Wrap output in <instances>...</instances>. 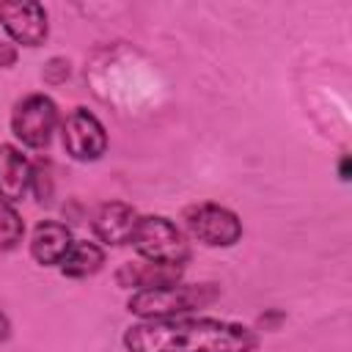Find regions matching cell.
Instances as JSON below:
<instances>
[{
  "label": "cell",
  "mask_w": 352,
  "mask_h": 352,
  "mask_svg": "<svg viewBox=\"0 0 352 352\" xmlns=\"http://www.w3.org/2000/svg\"><path fill=\"white\" fill-rule=\"evenodd\" d=\"M121 341L126 352H253L258 346L253 327L209 316L140 319Z\"/></svg>",
  "instance_id": "cell-1"
},
{
  "label": "cell",
  "mask_w": 352,
  "mask_h": 352,
  "mask_svg": "<svg viewBox=\"0 0 352 352\" xmlns=\"http://www.w3.org/2000/svg\"><path fill=\"white\" fill-rule=\"evenodd\" d=\"M220 300L217 283H165L151 289H138L126 300V311L138 319H173L192 311L209 308Z\"/></svg>",
  "instance_id": "cell-2"
},
{
  "label": "cell",
  "mask_w": 352,
  "mask_h": 352,
  "mask_svg": "<svg viewBox=\"0 0 352 352\" xmlns=\"http://www.w3.org/2000/svg\"><path fill=\"white\" fill-rule=\"evenodd\" d=\"M129 245L138 250L143 261H154L165 267H184L190 258L187 236L165 214H140Z\"/></svg>",
  "instance_id": "cell-3"
},
{
  "label": "cell",
  "mask_w": 352,
  "mask_h": 352,
  "mask_svg": "<svg viewBox=\"0 0 352 352\" xmlns=\"http://www.w3.org/2000/svg\"><path fill=\"white\" fill-rule=\"evenodd\" d=\"M182 220H184L190 236L204 242L206 248H234L242 239L239 214L214 201H201V204L187 206Z\"/></svg>",
  "instance_id": "cell-4"
},
{
  "label": "cell",
  "mask_w": 352,
  "mask_h": 352,
  "mask_svg": "<svg viewBox=\"0 0 352 352\" xmlns=\"http://www.w3.org/2000/svg\"><path fill=\"white\" fill-rule=\"evenodd\" d=\"M58 126V104L47 94H28L11 110V132L28 148H47Z\"/></svg>",
  "instance_id": "cell-5"
},
{
  "label": "cell",
  "mask_w": 352,
  "mask_h": 352,
  "mask_svg": "<svg viewBox=\"0 0 352 352\" xmlns=\"http://www.w3.org/2000/svg\"><path fill=\"white\" fill-rule=\"evenodd\" d=\"M60 140L63 151L77 162H96L107 151L104 124L88 107H74L60 121Z\"/></svg>",
  "instance_id": "cell-6"
},
{
  "label": "cell",
  "mask_w": 352,
  "mask_h": 352,
  "mask_svg": "<svg viewBox=\"0 0 352 352\" xmlns=\"http://www.w3.org/2000/svg\"><path fill=\"white\" fill-rule=\"evenodd\" d=\"M0 25L6 36L22 47H41L50 33L47 11L41 3H33V0H3Z\"/></svg>",
  "instance_id": "cell-7"
},
{
  "label": "cell",
  "mask_w": 352,
  "mask_h": 352,
  "mask_svg": "<svg viewBox=\"0 0 352 352\" xmlns=\"http://www.w3.org/2000/svg\"><path fill=\"white\" fill-rule=\"evenodd\" d=\"M138 209L126 201H107L102 204L94 217H91V228H94V236L104 245H129L132 242V234L138 228Z\"/></svg>",
  "instance_id": "cell-8"
},
{
  "label": "cell",
  "mask_w": 352,
  "mask_h": 352,
  "mask_svg": "<svg viewBox=\"0 0 352 352\" xmlns=\"http://www.w3.org/2000/svg\"><path fill=\"white\" fill-rule=\"evenodd\" d=\"M33 165L22 154V148L11 143H0V198L8 204L22 201L30 192Z\"/></svg>",
  "instance_id": "cell-9"
},
{
  "label": "cell",
  "mask_w": 352,
  "mask_h": 352,
  "mask_svg": "<svg viewBox=\"0 0 352 352\" xmlns=\"http://www.w3.org/2000/svg\"><path fill=\"white\" fill-rule=\"evenodd\" d=\"M72 242H74V236L66 223L41 220V223H36V228L30 234V256L41 267H58L60 258L66 256V250L72 248Z\"/></svg>",
  "instance_id": "cell-10"
},
{
  "label": "cell",
  "mask_w": 352,
  "mask_h": 352,
  "mask_svg": "<svg viewBox=\"0 0 352 352\" xmlns=\"http://www.w3.org/2000/svg\"><path fill=\"white\" fill-rule=\"evenodd\" d=\"M182 278V267H165L154 261H126L116 270V283L124 289H151V286H165L176 283Z\"/></svg>",
  "instance_id": "cell-11"
},
{
  "label": "cell",
  "mask_w": 352,
  "mask_h": 352,
  "mask_svg": "<svg viewBox=\"0 0 352 352\" xmlns=\"http://www.w3.org/2000/svg\"><path fill=\"white\" fill-rule=\"evenodd\" d=\"M102 267H104V250H102V245L88 242V239H74L58 264V270L66 278H91Z\"/></svg>",
  "instance_id": "cell-12"
},
{
  "label": "cell",
  "mask_w": 352,
  "mask_h": 352,
  "mask_svg": "<svg viewBox=\"0 0 352 352\" xmlns=\"http://www.w3.org/2000/svg\"><path fill=\"white\" fill-rule=\"evenodd\" d=\"M25 236L22 214L14 209V204L0 198V250H14Z\"/></svg>",
  "instance_id": "cell-13"
},
{
  "label": "cell",
  "mask_w": 352,
  "mask_h": 352,
  "mask_svg": "<svg viewBox=\"0 0 352 352\" xmlns=\"http://www.w3.org/2000/svg\"><path fill=\"white\" fill-rule=\"evenodd\" d=\"M69 74H72V66H69L66 58H52V60L44 66V72H41L44 82H50V85H60Z\"/></svg>",
  "instance_id": "cell-14"
},
{
  "label": "cell",
  "mask_w": 352,
  "mask_h": 352,
  "mask_svg": "<svg viewBox=\"0 0 352 352\" xmlns=\"http://www.w3.org/2000/svg\"><path fill=\"white\" fill-rule=\"evenodd\" d=\"M16 63V44L0 41V69H11Z\"/></svg>",
  "instance_id": "cell-15"
},
{
  "label": "cell",
  "mask_w": 352,
  "mask_h": 352,
  "mask_svg": "<svg viewBox=\"0 0 352 352\" xmlns=\"http://www.w3.org/2000/svg\"><path fill=\"white\" fill-rule=\"evenodd\" d=\"M338 176H341V182H349V176H352V160H349V154L341 157V162H338Z\"/></svg>",
  "instance_id": "cell-16"
},
{
  "label": "cell",
  "mask_w": 352,
  "mask_h": 352,
  "mask_svg": "<svg viewBox=\"0 0 352 352\" xmlns=\"http://www.w3.org/2000/svg\"><path fill=\"white\" fill-rule=\"evenodd\" d=\"M8 336H11V322H8V316L0 311V344H6Z\"/></svg>",
  "instance_id": "cell-17"
}]
</instances>
